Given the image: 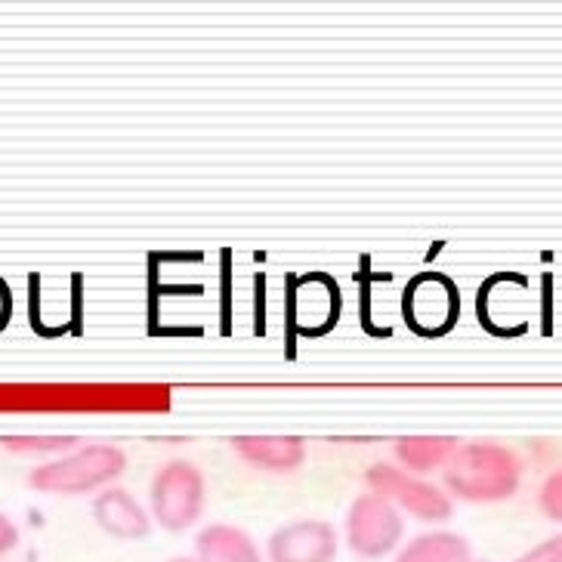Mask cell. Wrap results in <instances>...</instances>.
<instances>
[{"label": "cell", "mask_w": 562, "mask_h": 562, "mask_svg": "<svg viewBox=\"0 0 562 562\" xmlns=\"http://www.w3.org/2000/svg\"><path fill=\"white\" fill-rule=\"evenodd\" d=\"M442 482L451 501L463 504H504L522 485V461L513 448L501 442H461L442 470Z\"/></svg>", "instance_id": "cell-1"}, {"label": "cell", "mask_w": 562, "mask_h": 562, "mask_svg": "<svg viewBox=\"0 0 562 562\" xmlns=\"http://www.w3.org/2000/svg\"><path fill=\"white\" fill-rule=\"evenodd\" d=\"M127 470V454L109 442H87L71 448L63 458H53L47 463H37L29 473V485L37 495L50 497H83L97 495L117 480Z\"/></svg>", "instance_id": "cell-2"}, {"label": "cell", "mask_w": 562, "mask_h": 562, "mask_svg": "<svg viewBox=\"0 0 562 562\" xmlns=\"http://www.w3.org/2000/svg\"><path fill=\"white\" fill-rule=\"evenodd\" d=\"M149 516L161 531L182 535L192 531L207 507V480L199 463L173 458L149 482Z\"/></svg>", "instance_id": "cell-3"}, {"label": "cell", "mask_w": 562, "mask_h": 562, "mask_svg": "<svg viewBox=\"0 0 562 562\" xmlns=\"http://www.w3.org/2000/svg\"><path fill=\"white\" fill-rule=\"evenodd\" d=\"M344 315L340 284L328 272H291L284 279V331L291 337L288 347L300 340H318L337 328Z\"/></svg>", "instance_id": "cell-4"}, {"label": "cell", "mask_w": 562, "mask_h": 562, "mask_svg": "<svg viewBox=\"0 0 562 562\" xmlns=\"http://www.w3.org/2000/svg\"><path fill=\"white\" fill-rule=\"evenodd\" d=\"M461 310V291L446 272H417L402 291V322L424 340H439L454 331Z\"/></svg>", "instance_id": "cell-5"}, {"label": "cell", "mask_w": 562, "mask_h": 562, "mask_svg": "<svg viewBox=\"0 0 562 562\" xmlns=\"http://www.w3.org/2000/svg\"><path fill=\"white\" fill-rule=\"evenodd\" d=\"M364 485L371 495L386 497L402 516H412L417 522H448L454 513V501L436 482L414 476L396 463H371L364 470Z\"/></svg>", "instance_id": "cell-6"}, {"label": "cell", "mask_w": 562, "mask_h": 562, "mask_svg": "<svg viewBox=\"0 0 562 562\" xmlns=\"http://www.w3.org/2000/svg\"><path fill=\"white\" fill-rule=\"evenodd\" d=\"M405 541V516L381 495L352 497L344 519V544L359 560H386Z\"/></svg>", "instance_id": "cell-7"}, {"label": "cell", "mask_w": 562, "mask_h": 562, "mask_svg": "<svg viewBox=\"0 0 562 562\" xmlns=\"http://www.w3.org/2000/svg\"><path fill=\"white\" fill-rule=\"evenodd\" d=\"M526 291L529 281L519 272H495L482 281L480 294H476V315H480L482 331L495 334V337H519L529 331V318H526Z\"/></svg>", "instance_id": "cell-8"}, {"label": "cell", "mask_w": 562, "mask_h": 562, "mask_svg": "<svg viewBox=\"0 0 562 562\" xmlns=\"http://www.w3.org/2000/svg\"><path fill=\"white\" fill-rule=\"evenodd\" d=\"M340 531L325 519H291L266 538V562H337Z\"/></svg>", "instance_id": "cell-9"}, {"label": "cell", "mask_w": 562, "mask_h": 562, "mask_svg": "<svg viewBox=\"0 0 562 562\" xmlns=\"http://www.w3.org/2000/svg\"><path fill=\"white\" fill-rule=\"evenodd\" d=\"M90 516L97 529L115 541H143L155 529L149 507L133 495L131 488H121V485H109L97 492L90 501Z\"/></svg>", "instance_id": "cell-10"}, {"label": "cell", "mask_w": 562, "mask_h": 562, "mask_svg": "<svg viewBox=\"0 0 562 562\" xmlns=\"http://www.w3.org/2000/svg\"><path fill=\"white\" fill-rule=\"evenodd\" d=\"M232 451L254 470L279 476H288L306 463V442L300 436H235Z\"/></svg>", "instance_id": "cell-11"}, {"label": "cell", "mask_w": 562, "mask_h": 562, "mask_svg": "<svg viewBox=\"0 0 562 562\" xmlns=\"http://www.w3.org/2000/svg\"><path fill=\"white\" fill-rule=\"evenodd\" d=\"M192 557L199 562H266L257 538L235 522H211L199 529Z\"/></svg>", "instance_id": "cell-12"}, {"label": "cell", "mask_w": 562, "mask_h": 562, "mask_svg": "<svg viewBox=\"0 0 562 562\" xmlns=\"http://www.w3.org/2000/svg\"><path fill=\"white\" fill-rule=\"evenodd\" d=\"M393 562H476L470 541L451 529H430L402 541Z\"/></svg>", "instance_id": "cell-13"}, {"label": "cell", "mask_w": 562, "mask_h": 562, "mask_svg": "<svg viewBox=\"0 0 562 562\" xmlns=\"http://www.w3.org/2000/svg\"><path fill=\"white\" fill-rule=\"evenodd\" d=\"M458 446L461 439L454 436H402L393 442V454H396V467L408 470L414 476H424L436 470L442 473Z\"/></svg>", "instance_id": "cell-14"}, {"label": "cell", "mask_w": 562, "mask_h": 562, "mask_svg": "<svg viewBox=\"0 0 562 562\" xmlns=\"http://www.w3.org/2000/svg\"><path fill=\"white\" fill-rule=\"evenodd\" d=\"M81 446L78 436H34V432H10L0 436V448L16 454V458H32V461L47 463L53 458H63L71 448Z\"/></svg>", "instance_id": "cell-15"}, {"label": "cell", "mask_w": 562, "mask_h": 562, "mask_svg": "<svg viewBox=\"0 0 562 562\" xmlns=\"http://www.w3.org/2000/svg\"><path fill=\"white\" fill-rule=\"evenodd\" d=\"M538 507H541V513H544L550 522H560L562 526V467L553 470L541 482V488H538Z\"/></svg>", "instance_id": "cell-16"}, {"label": "cell", "mask_w": 562, "mask_h": 562, "mask_svg": "<svg viewBox=\"0 0 562 562\" xmlns=\"http://www.w3.org/2000/svg\"><path fill=\"white\" fill-rule=\"evenodd\" d=\"M232 254L220 250V331H232Z\"/></svg>", "instance_id": "cell-17"}, {"label": "cell", "mask_w": 562, "mask_h": 562, "mask_svg": "<svg viewBox=\"0 0 562 562\" xmlns=\"http://www.w3.org/2000/svg\"><path fill=\"white\" fill-rule=\"evenodd\" d=\"M513 562H562V531L550 535L544 541H538L526 553H519Z\"/></svg>", "instance_id": "cell-18"}, {"label": "cell", "mask_w": 562, "mask_h": 562, "mask_svg": "<svg viewBox=\"0 0 562 562\" xmlns=\"http://www.w3.org/2000/svg\"><path fill=\"white\" fill-rule=\"evenodd\" d=\"M19 544H22V531L13 522V516H7V513L0 510V560H7Z\"/></svg>", "instance_id": "cell-19"}, {"label": "cell", "mask_w": 562, "mask_h": 562, "mask_svg": "<svg viewBox=\"0 0 562 562\" xmlns=\"http://www.w3.org/2000/svg\"><path fill=\"white\" fill-rule=\"evenodd\" d=\"M13 288L7 284V279H0V334L10 328V322H13Z\"/></svg>", "instance_id": "cell-20"}, {"label": "cell", "mask_w": 562, "mask_h": 562, "mask_svg": "<svg viewBox=\"0 0 562 562\" xmlns=\"http://www.w3.org/2000/svg\"><path fill=\"white\" fill-rule=\"evenodd\" d=\"M167 562H199L195 557H173V560H167Z\"/></svg>", "instance_id": "cell-21"}, {"label": "cell", "mask_w": 562, "mask_h": 562, "mask_svg": "<svg viewBox=\"0 0 562 562\" xmlns=\"http://www.w3.org/2000/svg\"><path fill=\"white\" fill-rule=\"evenodd\" d=\"M0 562H13V560H0Z\"/></svg>", "instance_id": "cell-22"}, {"label": "cell", "mask_w": 562, "mask_h": 562, "mask_svg": "<svg viewBox=\"0 0 562 562\" xmlns=\"http://www.w3.org/2000/svg\"><path fill=\"white\" fill-rule=\"evenodd\" d=\"M476 562H485V560H476Z\"/></svg>", "instance_id": "cell-23"}]
</instances>
